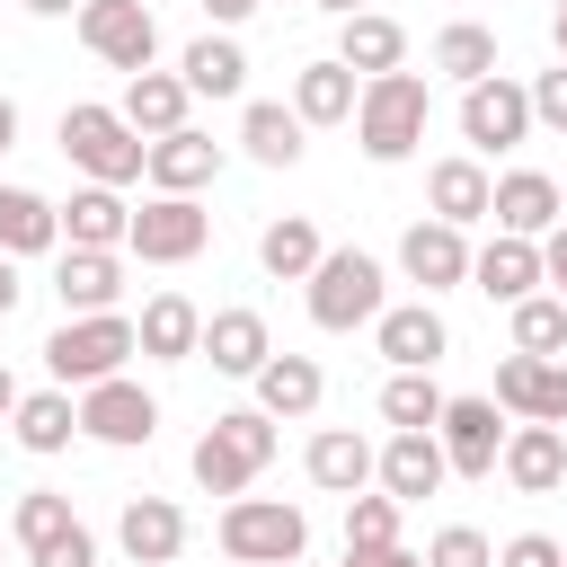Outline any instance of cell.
<instances>
[{"label":"cell","instance_id":"cell-1","mask_svg":"<svg viewBox=\"0 0 567 567\" xmlns=\"http://www.w3.org/2000/svg\"><path fill=\"white\" fill-rule=\"evenodd\" d=\"M425 115H434V97H425L416 71H381V80H363V97H354V142H363V159L399 168V159L425 142Z\"/></svg>","mask_w":567,"mask_h":567},{"label":"cell","instance_id":"cell-2","mask_svg":"<svg viewBox=\"0 0 567 567\" xmlns=\"http://www.w3.org/2000/svg\"><path fill=\"white\" fill-rule=\"evenodd\" d=\"M275 461V416L266 408H230V416H213L204 434H195V487L204 496H248V478Z\"/></svg>","mask_w":567,"mask_h":567},{"label":"cell","instance_id":"cell-3","mask_svg":"<svg viewBox=\"0 0 567 567\" xmlns=\"http://www.w3.org/2000/svg\"><path fill=\"white\" fill-rule=\"evenodd\" d=\"M62 159L89 186H133L151 168V142L124 124V106H62Z\"/></svg>","mask_w":567,"mask_h":567},{"label":"cell","instance_id":"cell-4","mask_svg":"<svg viewBox=\"0 0 567 567\" xmlns=\"http://www.w3.org/2000/svg\"><path fill=\"white\" fill-rule=\"evenodd\" d=\"M124 354H142V337H133V319H124V310H89V319H62V328L44 337V372H53L62 390L115 381V372H124Z\"/></svg>","mask_w":567,"mask_h":567},{"label":"cell","instance_id":"cell-5","mask_svg":"<svg viewBox=\"0 0 567 567\" xmlns=\"http://www.w3.org/2000/svg\"><path fill=\"white\" fill-rule=\"evenodd\" d=\"M310 549V514L284 496H230L221 505V558L239 567H292Z\"/></svg>","mask_w":567,"mask_h":567},{"label":"cell","instance_id":"cell-6","mask_svg":"<svg viewBox=\"0 0 567 567\" xmlns=\"http://www.w3.org/2000/svg\"><path fill=\"white\" fill-rule=\"evenodd\" d=\"M381 310H390V284H381V266H372L363 248H328V257L310 266V319H319L328 337L372 328Z\"/></svg>","mask_w":567,"mask_h":567},{"label":"cell","instance_id":"cell-7","mask_svg":"<svg viewBox=\"0 0 567 567\" xmlns=\"http://www.w3.org/2000/svg\"><path fill=\"white\" fill-rule=\"evenodd\" d=\"M204 239H213V213L195 195H151L133 213V230H124V248L142 266H186V257H204Z\"/></svg>","mask_w":567,"mask_h":567},{"label":"cell","instance_id":"cell-8","mask_svg":"<svg viewBox=\"0 0 567 567\" xmlns=\"http://www.w3.org/2000/svg\"><path fill=\"white\" fill-rule=\"evenodd\" d=\"M523 133H532V89H523V80L487 71V80L461 89V142H470V151H514Z\"/></svg>","mask_w":567,"mask_h":567},{"label":"cell","instance_id":"cell-9","mask_svg":"<svg viewBox=\"0 0 567 567\" xmlns=\"http://www.w3.org/2000/svg\"><path fill=\"white\" fill-rule=\"evenodd\" d=\"M80 434L133 452V443L159 434V399H151L142 381H124V372H115V381H89V390H80Z\"/></svg>","mask_w":567,"mask_h":567},{"label":"cell","instance_id":"cell-10","mask_svg":"<svg viewBox=\"0 0 567 567\" xmlns=\"http://www.w3.org/2000/svg\"><path fill=\"white\" fill-rule=\"evenodd\" d=\"M496 408L523 416V425H567V363L514 346V354L496 363Z\"/></svg>","mask_w":567,"mask_h":567},{"label":"cell","instance_id":"cell-11","mask_svg":"<svg viewBox=\"0 0 567 567\" xmlns=\"http://www.w3.org/2000/svg\"><path fill=\"white\" fill-rule=\"evenodd\" d=\"M80 44L133 80V71H151L159 27H151V9H142V0H89V9H80Z\"/></svg>","mask_w":567,"mask_h":567},{"label":"cell","instance_id":"cell-12","mask_svg":"<svg viewBox=\"0 0 567 567\" xmlns=\"http://www.w3.org/2000/svg\"><path fill=\"white\" fill-rule=\"evenodd\" d=\"M434 434H443L452 478H496L514 425H496V399H443V425H434Z\"/></svg>","mask_w":567,"mask_h":567},{"label":"cell","instance_id":"cell-13","mask_svg":"<svg viewBox=\"0 0 567 567\" xmlns=\"http://www.w3.org/2000/svg\"><path fill=\"white\" fill-rule=\"evenodd\" d=\"M372 346L390 354V372H434V363L452 354V328H443L434 301H390V310L372 319Z\"/></svg>","mask_w":567,"mask_h":567},{"label":"cell","instance_id":"cell-14","mask_svg":"<svg viewBox=\"0 0 567 567\" xmlns=\"http://www.w3.org/2000/svg\"><path fill=\"white\" fill-rule=\"evenodd\" d=\"M399 266H408V284H425V301H434V292L470 284V230H461V221H408Z\"/></svg>","mask_w":567,"mask_h":567},{"label":"cell","instance_id":"cell-15","mask_svg":"<svg viewBox=\"0 0 567 567\" xmlns=\"http://www.w3.org/2000/svg\"><path fill=\"white\" fill-rule=\"evenodd\" d=\"M470 284L487 292V301H523V292H540L549 275H540V239H514V230H496L487 248H470Z\"/></svg>","mask_w":567,"mask_h":567},{"label":"cell","instance_id":"cell-16","mask_svg":"<svg viewBox=\"0 0 567 567\" xmlns=\"http://www.w3.org/2000/svg\"><path fill=\"white\" fill-rule=\"evenodd\" d=\"M301 470H310V487H328V496H363L372 470H381V452H372L354 425H319L310 452H301Z\"/></svg>","mask_w":567,"mask_h":567},{"label":"cell","instance_id":"cell-17","mask_svg":"<svg viewBox=\"0 0 567 567\" xmlns=\"http://www.w3.org/2000/svg\"><path fill=\"white\" fill-rule=\"evenodd\" d=\"M159 195H195V186H213L221 177V142L213 133H195V124H177V133H159L151 142V168H142Z\"/></svg>","mask_w":567,"mask_h":567},{"label":"cell","instance_id":"cell-18","mask_svg":"<svg viewBox=\"0 0 567 567\" xmlns=\"http://www.w3.org/2000/svg\"><path fill=\"white\" fill-rule=\"evenodd\" d=\"M558 213H567V195H558L540 168L496 177V204H487V221H496V230H514V239H549V230H558Z\"/></svg>","mask_w":567,"mask_h":567},{"label":"cell","instance_id":"cell-19","mask_svg":"<svg viewBox=\"0 0 567 567\" xmlns=\"http://www.w3.org/2000/svg\"><path fill=\"white\" fill-rule=\"evenodd\" d=\"M53 292H62V310H71V319L115 310V301H124V257H115V248H62Z\"/></svg>","mask_w":567,"mask_h":567},{"label":"cell","instance_id":"cell-20","mask_svg":"<svg viewBox=\"0 0 567 567\" xmlns=\"http://www.w3.org/2000/svg\"><path fill=\"white\" fill-rule=\"evenodd\" d=\"M133 337H142L151 363H195V354H204V310H195L186 292H151L142 319H133Z\"/></svg>","mask_w":567,"mask_h":567},{"label":"cell","instance_id":"cell-21","mask_svg":"<svg viewBox=\"0 0 567 567\" xmlns=\"http://www.w3.org/2000/svg\"><path fill=\"white\" fill-rule=\"evenodd\" d=\"M372 478H381L399 505H416V496H443V478H452V461H443V434H390Z\"/></svg>","mask_w":567,"mask_h":567},{"label":"cell","instance_id":"cell-22","mask_svg":"<svg viewBox=\"0 0 567 567\" xmlns=\"http://www.w3.org/2000/svg\"><path fill=\"white\" fill-rule=\"evenodd\" d=\"M115 540H124V558H133V567H168V558L186 549V514H177L168 496H124Z\"/></svg>","mask_w":567,"mask_h":567},{"label":"cell","instance_id":"cell-23","mask_svg":"<svg viewBox=\"0 0 567 567\" xmlns=\"http://www.w3.org/2000/svg\"><path fill=\"white\" fill-rule=\"evenodd\" d=\"M523 496H549V487H567V434L558 425H523L514 416V434H505V461H496Z\"/></svg>","mask_w":567,"mask_h":567},{"label":"cell","instance_id":"cell-24","mask_svg":"<svg viewBox=\"0 0 567 567\" xmlns=\"http://www.w3.org/2000/svg\"><path fill=\"white\" fill-rule=\"evenodd\" d=\"M337 62H346L354 80L408 71V27H399V18H381V9H354V18H346V35H337Z\"/></svg>","mask_w":567,"mask_h":567},{"label":"cell","instance_id":"cell-25","mask_svg":"<svg viewBox=\"0 0 567 567\" xmlns=\"http://www.w3.org/2000/svg\"><path fill=\"white\" fill-rule=\"evenodd\" d=\"M186 106H195L186 71H133V80H124V124H133L142 142L177 133V124H186Z\"/></svg>","mask_w":567,"mask_h":567},{"label":"cell","instance_id":"cell-26","mask_svg":"<svg viewBox=\"0 0 567 567\" xmlns=\"http://www.w3.org/2000/svg\"><path fill=\"white\" fill-rule=\"evenodd\" d=\"M275 354V337H266V319L257 310H213L204 319V363L213 372H230V381H257V363Z\"/></svg>","mask_w":567,"mask_h":567},{"label":"cell","instance_id":"cell-27","mask_svg":"<svg viewBox=\"0 0 567 567\" xmlns=\"http://www.w3.org/2000/svg\"><path fill=\"white\" fill-rule=\"evenodd\" d=\"M354 97H363V80H354L337 53L292 71V115H301V124H354Z\"/></svg>","mask_w":567,"mask_h":567},{"label":"cell","instance_id":"cell-28","mask_svg":"<svg viewBox=\"0 0 567 567\" xmlns=\"http://www.w3.org/2000/svg\"><path fill=\"white\" fill-rule=\"evenodd\" d=\"M425 204H434V221H487V204H496V177L478 168V159H434L425 168Z\"/></svg>","mask_w":567,"mask_h":567},{"label":"cell","instance_id":"cell-29","mask_svg":"<svg viewBox=\"0 0 567 567\" xmlns=\"http://www.w3.org/2000/svg\"><path fill=\"white\" fill-rule=\"evenodd\" d=\"M319 399H328V372L310 354H266L257 363V408L266 416H310Z\"/></svg>","mask_w":567,"mask_h":567},{"label":"cell","instance_id":"cell-30","mask_svg":"<svg viewBox=\"0 0 567 567\" xmlns=\"http://www.w3.org/2000/svg\"><path fill=\"white\" fill-rule=\"evenodd\" d=\"M0 248H9V257L62 248V204H44L35 186H0Z\"/></svg>","mask_w":567,"mask_h":567},{"label":"cell","instance_id":"cell-31","mask_svg":"<svg viewBox=\"0 0 567 567\" xmlns=\"http://www.w3.org/2000/svg\"><path fill=\"white\" fill-rule=\"evenodd\" d=\"M124 230H133V213L115 186H80L62 204V248H124Z\"/></svg>","mask_w":567,"mask_h":567},{"label":"cell","instance_id":"cell-32","mask_svg":"<svg viewBox=\"0 0 567 567\" xmlns=\"http://www.w3.org/2000/svg\"><path fill=\"white\" fill-rule=\"evenodd\" d=\"M319 257H328V248H319V221H301V213H284V221L257 230V266H266L275 284H310Z\"/></svg>","mask_w":567,"mask_h":567},{"label":"cell","instance_id":"cell-33","mask_svg":"<svg viewBox=\"0 0 567 567\" xmlns=\"http://www.w3.org/2000/svg\"><path fill=\"white\" fill-rule=\"evenodd\" d=\"M9 425H18L27 452H71V434H80V399H71L62 381H53V390H27Z\"/></svg>","mask_w":567,"mask_h":567},{"label":"cell","instance_id":"cell-34","mask_svg":"<svg viewBox=\"0 0 567 567\" xmlns=\"http://www.w3.org/2000/svg\"><path fill=\"white\" fill-rule=\"evenodd\" d=\"M301 133H310V124H301L292 106H275V97H257V106L239 115V142H248L257 168H292V159H301Z\"/></svg>","mask_w":567,"mask_h":567},{"label":"cell","instance_id":"cell-35","mask_svg":"<svg viewBox=\"0 0 567 567\" xmlns=\"http://www.w3.org/2000/svg\"><path fill=\"white\" fill-rule=\"evenodd\" d=\"M177 71H186V89H195V97H239V89H248V53H239L230 35H195Z\"/></svg>","mask_w":567,"mask_h":567},{"label":"cell","instance_id":"cell-36","mask_svg":"<svg viewBox=\"0 0 567 567\" xmlns=\"http://www.w3.org/2000/svg\"><path fill=\"white\" fill-rule=\"evenodd\" d=\"M381 425H390V434H434V425H443L434 372H390V381H381Z\"/></svg>","mask_w":567,"mask_h":567},{"label":"cell","instance_id":"cell-37","mask_svg":"<svg viewBox=\"0 0 567 567\" xmlns=\"http://www.w3.org/2000/svg\"><path fill=\"white\" fill-rule=\"evenodd\" d=\"M434 71H452L461 89H470V80H487V71H496V35H487L478 18H452V27L434 35Z\"/></svg>","mask_w":567,"mask_h":567},{"label":"cell","instance_id":"cell-38","mask_svg":"<svg viewBox=\"0 0 567 567\" xmlns=\"http://www.w3.org/2000/svg\"><path fill=\"white\" fill-rule=\"evenodd\" d=\"M399 549V496H346V558H381Z\"/></svg>","mask_w":567,"mask_h":567},{"label":"cell","instance_id":"cell-39","mask_svg":"<svg viewBox=\"0 0 567 567\" xmlns=\"http://www.w3.org/2000/svg\"><path fill=\"white\" fill-rule=\"evenodd\" d=\"M514 346L523 354H558L567 346V301L558 292H523L514 301Z\"/></svg>","mask_w":567,"mask_h":567},{"label":"cell","instance_id":"cell-40","mask_svg":"<svg viewBox=\"0 0 567 567\" xmlns=\"http://www.w3.org/2000/svg\"><path fill=\"white\" fill-rule=\"evenodd\" d=\"M80 514H71V496H53V487H27L18 496V514H9V532L27 540V549H44V540H62Z\"/></svg>","mask_w":567,"mask_h":567},{"label":"cell","instance_id":"cell-41","mask_svg":"<svg viewBox=\"0 0 567 567\" xmlns=\"http://www.w3.org/2000/svg\"><path fill=\"white\" fill-rule=\"evenodd\" d=\"M425 567H496V540H487L478 523H443V532L425 540Z\"/></svg>","mask_w":567,"mask_h":567},{"label":"cell","instance_id":"cell-42","mask_svg":"<svg viewBox=\"0 0 567 567\" xmlns=\"http://www.w3.org/2000/svg\"><path fill=\"white\" fill-rule=\"evenodd\" d=\"M35 567H97V540H89V523H71L62 540H44V549H27Z\"/></svg>","mask_w":567,"mask_h":567},{"label":"cell","instance_id":"cell-43","mask_svg":"<svg viewBox=\"0 0 567 567\" xmlns=\"http://www.w3.org/2000/svg\"><path fill=\"white\" fill-rule=\"evenodd\" d=\"M496 567H567V549H558L549 532H514V540L496 549Z\"/></svg>","mask_w":567,"mask_h":567},{"label":"cell","instance_id":"cell-44","mask_svg":"<svg viewBox=\"0 0 567 567\" xmlns=\"http://www.w3.org/2000/svg\"><path fill=\"white\" fill-rule=\"evenodd\" d=\"M532 124H549V133H567V62L532 80Z\"/></svg>","mask_w":567,"mask_h":567},{"label":"cell","instance_id":"cell-45","mask_svg":"<svg viewBox=\"0 0 567 567\" xmlns=\"http://www.w3.org/2000/svg\"><path fill=\"white\" fill-rule=\"evenodd\" d=\"M540 275H549V284H567V221L540 239Z\"/></svg>","mask_w":567,"mask_h":567},{"label":"cell","instance_id":"cell-46","mask_svg":"<svg viewBox=\"0 0 567 567\" xmlns=\"http://www.w3.org/2000/svg\"><path fill=\"white\" fill-rule=\"evenodd\" d=\"M18 292H27V284H18V257H9V248H0V319H9V310H18Z\"/></svg>","mask_w":567,"mask_h":567},{"label":"cell","instance_id":"cell-47","mask_svg":"<svg viewBox=\"0 0 567 567\" xmlns=\"http://www.w3.org/2000/svg\"><path fill=\"white\" fill-rule=\"evenodd\" d=\"M248 9H257V0H204V18H213V27H239Z\"/></svg>","mask_w":567,"mask_h":567},{"label":"cell","instance_id":"cell-48","mask_svg":"<svg viewBox=\"0 0 567 567\" xmlns=\"http://www.w3.org/2000/svg\"><path fill=\"white\" fill-rule=\"evenodd\" d=\"M363 567H425L416 549H381V558H363Z\"/></svg>","mask_w":567,"mask_h":567},{"label":"cell","instance_id":"cell-49","mask_svg":"<svg viewBox=\"0 0 567 567\" xmlns=\"http://www.w3.org/2000/svg\"><path fill=\"white\" fill-rule=\"evenodd\" d=\"M35 18H71V9H89V0H27Z\"/></svg>","mask_w":567,"mask_h":567},{"label":"cell","instance_id":"cell-50","mask_svg":"<svg viewBox=\"0 0 567 567\" xmlns=\"http://www.w3.org/2000/svg\"><path fill=\"white\" fill-rule=\"evenodd\" d=\"M18 399H27V390H18V381H9V363H0V416H18Z\"/></svg>","mask_w":567,"mask_h":567},{"label":"cell","instance_id":"cell-51","mask_svg":"<svg viewBox=\"0 0 567 567\" xmlns=\"http://www.w3.org/2000/svg\"><path fill=\"white\" fill-rule=\"evenodd\" d=\"M549 35H558V62H567V0H558V18H549Z\"/></svg>","mask_w":567,"mask_h":567},{"label":"cell","instance_id":"cell-52","mask_svg":"<svg viewBox=\"0 0 567 567\" xmlns=\"http://www.w3.org/2000/svg\"><path fill=\"white\" fill-rule=\"evenodd\" d=\"M319 9H337V18H354V9H363V0H319Z\"/></svg>","mask_w":567,"mask_h":567},{"label":"cell","instance_id":"cell-53","mask_svg":"<svg viewBox=\"0 0 567 567\" xmlns=\"http://www.w3.org/2000/svg\"><path fill=\"white\" fill-rule=\"evenodd\" d=\"M337 567H363V558H337Z\"/></svg>","mask_w":567,"mask_h":567},{"label":"cell","instance_id":"cell-54","mask_svg":"<svg viewBox=\"0 0 567 567\" xmlns=\"http://www.w3.org/2000/svg\"><path fill=\"white\" fill-rule=\"evenodd\" d=\"M558 301H567V284H558Z\"/></svg>","mask_w":567,"mask_h":567}]
</instances>
